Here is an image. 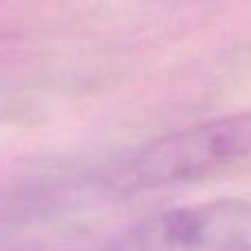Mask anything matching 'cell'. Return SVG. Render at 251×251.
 Listing matches in <instances>:
<instances>
[{
    "label": "cell",
    "instance_id": "cell-1",
    "mask_svg": "<svg viewBox=\"0 0 251 251\" xmlns=\"http://www.w3.org/2000/svg\"><path fill=\"white\" fill-rule=\"evenodd\" d=\"M249 154L251 113L231 115L148 143L124 165L119 185L154 190L196 181Z\"/></svg>",
    "mask_w": 251,
    "mask_h": 251
},
{
    "label": "cell",
    "instance_id": "cell-2",
    "mask_svg": "<svg viewBox=\"0 0 251 251\" xmlns=\"http://www.w3.org/2000/svg\"><path fill=\"white\" fill-rule=\"evenodd\" d=\"M100 251H251V203L212 201L165 209Z\"/></svg>",
    "mask_w": 251,
    "mask_h": 251
}]
</instances>
